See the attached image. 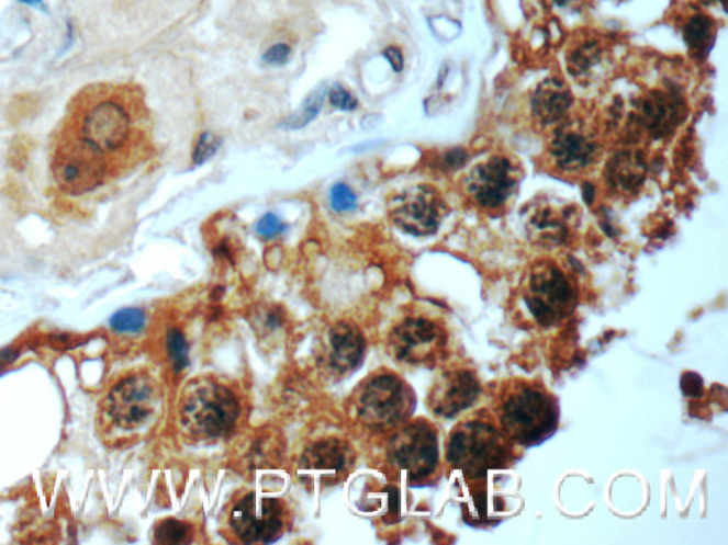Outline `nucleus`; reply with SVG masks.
Wrapping results in <instances>:
<instances>
[{
    "label": "nucleus",
    "mask_w": 728,
    "mask_h": 545,
    "mask_svg": "<svg viewBox=\"0 0 728 545\" xmlns=\"http://www.w3.org/2000/svg\"><path fill=\"white\" fill-rule=\"evenodd\" d=\"M520 449L501 431L490 409H480L451 429L446 442V463L467 484H484L490 473L513 466Z\"/></svg>",
    "instance_id": "obj_1"
},
{
    "label": "nucleus",
    "mask_w": 728,
    "mask_h": 545,
    "mask_svg": "<svg viewBox=\"0 0 728 545\" xmlns=\"http://www.w3.org/2000/svg\"><path fill=\"white\" fill-rule=\"evenodd\" d=\"M490 412L519 447L538 446L556 435L561 417L558 398L541 381L519 376L500 384Z\"/></svg>",
    "instance_id": "obj_2"
},
{
    "label": "nucleus",
    "mask_w": 728,
    "mask_h": 545,
    "mask_svg": "<svg viewBox=\"0 0 728 545\" xmlns=\"http://www.w3.org/2000/svg\"><path fill=\"white\" fill-rule=\"evenodd\" d=\"M163 400V385L152 371L139 368L124 375L101 400V438L117 443L147 432L160 417Z\"/></svg>",
    "instance_id": "obj_3"
},
{
    "label": "nucleus",
    "mask_w": 728,
    "mask_h": 545,
    "mask_svg": "<svg viewBox=\"0 0 728 545\" xmlns=\"http://www.w3.org/2000/svg\"><path fill=\"white\" fill-rule=\"evenodd\" d=\"M525 315L535 326L562 325L580 304L575 277L552 259L537 260L525 274L519 292Z\"/></svg>",
    "instance_id": "obj_4"
},
{
    "label": "nucleus",
    "mask_w": 728,
    "mask_h": 545,
    "mask_svg": "<svg viewBox=\"0 0 728 545\" xmlns=\"http://www.w3.org/2000/svg\"><path fill=\"white\" fill-rule=\"evenodd\" d=\"M178 412L188 435L212 441L234 432L240 417V404L228 385L211 376H201L186 385Z\"/></svg>",
    "instance_id": "obj_5"
},
{
    "label": "nucleus",
    "mask_w": 728,
    "mask_h": 545,
    "mask_svg": "<svg viewBox=\"0 0 728 545\" xmlns=\"http://www.w3.org/2000/svg\"><path fill=\"white\" fill-rule=\"evenodd\" d=\"M416 394L402 376L380 370L361 381L351 397V408L363 427L376 432H394L412 419Z\"/></svg>",
    "instance_id": "obj_6"
},
{
    "label": "nucleus",
    "mask_w": 728,
    "mask_h": 545,
    "mask_svg": "<svg viewBox=\"0 0 728 545\" xmlns=\"http://www.w3.org/2000/svg\"><path fill=\"white\" fill-rule=\"evenodd\" d=\"M389 466L410 486H428L440 479V435L426 418L408 419L395 429L385 447Z\"/></svg>",
    "instance_id": "obj_7"
},
{
    "label": "nucleus",
    "mask_w": 728,
    "mask_h": 545,
    "mask_svg": "<svg viewBox=\"0 0 728 545\" xmlns=\"http://www.w3.org/2000/svg\"><path fill=\"white\" fill-rule=\"evenodd\" d=\"M448 330L440 317L410 313L389 331L388 351L393 360L410 366H436L446 359Z\"/></svg>",
    "instance_id": "obj_8"
},
{
    "label": "nucleus",
    "mask_w": 728,
    "mask_h": 545,
    "mask_svg": "<svg viewBox=\"0 0 728 545\" xmlns=\"http://www.w3.org/2000/svg\"><path fill=\"white\" fill-rule=\"evenodd\" d=\"M228 527L239 543L271 544L287 527V509L281 500L249 491L231 510Z\"/></svg>",
    "instance_id": "obj_9"
},
{
    "label": "nucleus",
    "mask_w": 728,
    "mask_h": 545,
    "mask_svg": "<svg viewBox=\"0 0 728 545\" xmlns=\"http://www.w3.org/2000/svg\"><path fill=\"white\" fill-rule=\"evenodd\" d=\"M479 375L464 364L446 366L428 390L426 404L437 418L452 419L474 408L481 397Z\"/></svg>",
    "instance_id": "obj_10"
},
{
    "label": "nucleus",
    "mask_w": 728,
    "mask_h": 545,
    "mask_svg": "<svg viewBox=\"0 0 728 545\" xmlns=\"http://www.w3.org/2000/svg\"><path fill=\"white\" fill-rule=\"evenodd\" d=\"M130 115L123 105L112 100L93 105L81 122V135L87 147L96 152H113L124 146L130 137Z\"/></svg>",
    "instance_id": "obj_11"
},
{
    "label": "nucleus",
    "mask_w": 728,
    "mask_h": 545,
    "mask_svg": "<svg viewBox=\"0 0 728 545\" xmlns=\"http://www.w3.org/2000/svg\"><path fill=\"white\" fill-rule=\"evenodd\" d=\"M443 218H445V202L428 186H417L416 190L399 197L392 211L394 224L413 236L436 234Z\"/></svg>",
    "instance_id": "obj_12"
},
{
    "label": "nucleus",
    "mask_w": 728,
    "mask_h": 545,
    "mask_svg": "<svg viewBox=\"0 0 728 545\" xmlns=\"http://www.w3.org/2000/svg\"><path fill=\"white\" fill-rule=\"evenodd\" d=\"M517 186L509 159L494 157L477 166L467 180V191L477 205L485 209L503 206Z\"/></svg>",
    "instance_id": "obj_13"
},
{
    "label": "nucleus",
    "mask_w": 728,
    "mask_h": 545,
    "mask_svg": "<svg viewBox=\"0 0 728 545\" xmlns=\"http://www.w3.org/2000/svg\"><path fill=\"white\" fill-rule=\"evenodd\" d=\"M55 180L63 192L83 195L103 182L104 163L94 149L79 148L63 151L55 159Z\"/></svg>",
    "instance_id": "obj_14"
},
{
    "label": "nucleus",
    "mask_w": 728,
    "mask_h": 545,
    "mask_svg": "<svg viewBox=\"0 0 728 545\" xmlns=\"http://www.w3.org/2000/svg\"><path fill=\"white\" fill-rule=\"evenodd\" d=\"M366 339L363 332L351 322L339 321L327 328L322 342L321 360L336 375L355 373L363 363Z\"/></svg>",
    "instance_id": "obj_15"
},
{
    "label": "nucleus",
    "mask_w": 728,
    "mask_h": 545,
    "mask_svg": "<svg viewBox=\"0 0 728 545\" xmlns=\"http://www.w3.org/2000/svg\"><path fill=\"white\" fill-rule=\"evenodd\" d=\"M354 462L355 452L349 443L337 438H326L305 449L299 469L309 477L336 481L349 473Z\"/></svg>",
    "instance_id": "obj_16"
},
{
    "label": "nucleus",
    "mask_w": 728,
    "mask_h": 545,
    "mask_svg": "<svg viewBox=\"0 0 728 545\" xmlns=\"http://www.w3.org/2000/svg\"><path fill=\"white\" fill-rule=\"evenodd\" d=\"M686 118L683 95L674 89L652 91L640 101L638 123L653 138H664Z\"/></svg>",
    "instance_id": "obj_17"
},
{
    "label": "nucleus",
    "mask_w": 728,
    "mask_h": 545,
    "mask_svg": "<svg viewBox=\"0 0 728 545\" xmlns=\"http://www.w3.org/2000/svg\"><path fill=\"white\" fill-rule=\"evenodd\" d=\"M553 161L565 171H580L591 166L596 156V146L590 137L578 129L561 128L551 146Z\"/></svg>",
    "instance_id": "obj_18"
},
{
    "label": "nucleus",
    "mask_w": 728,
    "mask_h": 545,
    "mask_svg": "<svg viewBox=\"0 0 728 545\" xmlns=\"http://www.w3.org/2000/svg\"><path fill=\"white\" fill-rule=\"evenodd\" d=\"M572 104L571 90L561 80H544L535 90L533 113L542 124L561 122Z\"/></svg>",
    "instance_id": "obj_19"
},
{
    "label": "nucleus",
    "mask_w": 728,
    "mask_h": 545,
    "mask_svg": "<svg viewBox=\"0 0 728 545\" xmlns=\"http://www.w3.org/2000/svg\"><path fill=\"white\" fill-rule=\"evenodd\" d=\"M646 166L639 152H620L611 159L606 178L609 185L621 194H634L643 185Z\"/></svg>",
    "instance_id": "obj_20"
},
{
    "label": "nucleus",
    "mask_w": 728,
    "mask_h": 545,
    "mask_svg": "<svg viewBox=\"0 0 728 545\" xmlns=\"http://www.w3.org/2000/svg\"><path fill=\"white\" fill-rule=\"evenodd\" d=\"M684 41L694 55L706 56L716 41L715 22L706 14L697 13L684 25Z\"/></svg>",
    "instance_id": "obj_21"
},
{
    "label": "nucleus",
    "mask_w": 728,
    "mask_h": 545,
    "mask_svg": "<svg viewBox=\"0 0 728 545\" xmlns=\"http://www.w3.org/2000/svg\"><path fill=\"white\" fill-rule=\"evenodd\" d=\"M528 229L535 240L545 245L562 242L567 234V226L562 218H559V215L548 206L535 212Z\"/></svg>",
    "instance_id": "obj_22"
},
{
    "label": "nucleus",
    "mask_w": 728,
    "mask_h": 545,
    "mask_svg": "<svg viewBox=\"0 0 728 545\" xmlns=\"http://www.w3.org/2000/svg\"><path fill=\"white\" fill-rule=\"evenodd\" d=\"M192 527L186 521L167 519L154 530V542L157 544H187L192 542Z\"/></svg>",
    "instance_id": "obj_23"
},
{
    "label": "nucleus",
    "mask_w": 728,
    "mask_h": 545,
    "mask_svg": "<svg viewBox=\"0 0 728 545\" xmlns=\"http://www.w3.org/2000/svg\"><path fill=\"white\" fill-rule=\"evenodd\" d=\"M323 101H325V89L321 87V89L309 94V98L303 101L302 107L283 123V127L288 129H301L306 127V125L312 123L313 120L317 117V114L321 113Z\"/></svg>",
    "instance_id": "obj_24"
},
{
    "label": "nucleus",
    "mask_w": 728,
    "mask_h": 545,
    "mask_svg": "<svg viewBox=\"0 0 728 545\" xmlns=\"http://www.w3.org/2000/svg\"><path fill=\"white\" fill-rule=\"evenodd\" d=\"M601 47L596 43H582L568 56L569 71L575 77L585 76L601 60Z\"/></svg>",
    "instance_id": "obj_25"
},
{
    "label": "nucleus",
    "mask_w": 728,
    "mask_h": 545,
    "mask_svg": "<svg viewBox=\"0 0 728 545\" xmlns=\"http://www.w3.org/2000/svg\"><path fill=\"white\" fill-rule=\"evenodd\" d=\"M146 322V313L139 308H124V310L115 313L110 325L113 330L123 332V334H136V332L143 331Z\"/></svg>",
    "instance_id": "obj_26"
},
{
    "label": "nucleus",
    "mask_w": 728,
    "mask_h": 545,
    "mask_svg": "<svg viewBox=\"0 0 728 545\" xmlns=\"http://www.w3.org/2000/svg\"><path fill=\"white\" fill-rule=\"evenodd\" d=\"M188 350L190 347H188L186 336L177 328H171L167 334V351L176 373H181L190 364Z\"/></svg>",
    "instance_id": "obj_27"
},
{
    "label": "nucleus",
    "mask_w": 728,
    "mask_h": 545,
    "mask_svg": "<svg viewBox=\"0 0 728 545\" xmlns=\"http://www.w3.org/2000/svg\"><path fill=\"white\" fill-rule=\"evenodd\" d=\"M221 146H223V139L219 135L212 133L201 134V137L198 138L194 154H192V159H194L197 166H202V163L210 161L219 152Z\"/></svg>",
    "instance_id": "obj_28"
},
{
    "label": "nucleus",
    "mask_w": 728,
    "mask_h": 545,
    "mask_svg": "<svg viewBox=\"0 0 728 545\" xmlns=\"http://www.w3.org/2000/svg\"><path fill=\"white\" fill-rule=\"evenodd\" d=\"M356 195L346 183H336L331 191V204L336 212H350L356 207Z\"/></svg>",
    "instance_id": "obj_29"
},
{
    "label": "nucleus",
    "mask_w": 728,
    "mask_h": 545,
    "mask_svg": "<svg viewBox=\"0 0 728 545\" xmlns=\"http://www.w3.org/2000/svg\"><path fill=\"white\" fill-rule=\"evenodd\" d=\"M29 152H31V141L27 138L21 137L14 139L11 148H9V166L16 171L25 170L29 161Z\"/></svg>",
    "instance_id": "obj_30"
},
{
    "label": "nucleus",
    "mask_w": 728,
    "mask_h": 545,
    "mask_svg": "<svg viewBox=\"0 0 728 545\" xmlns=\"http://www.w3.org/2000/svg\"><path fill=\"white\" fill-rule=\"evenodd\" d=\"M37 99L35 95L22 94L18 95L16 99L12 101L11 104V118L13 123L22 122L32 117L37 110Z\"/></svg>",
    "instance_id": "obj_31"
},
{
    "label": "nucleus",
    "mask_w": 728,
    "mask_h": 545,
    "mask_svg": "<svg viewBox=\"0 0 728 545\" xmlns=\"http://www.w3.org/2000/svg\"><path fill=\"white\" fill-rule=\"evenodd\" d=\"M284 229H287V225H283L281 219H279L278 216L273 214L265 215L257 225L258 235L267 239H271L275 238V236L281 235Z\"/></svg>",
    "instance_id": "obj_32"
},
{
    "label": "nucleus",
    "mask_w": 728,
    "mask_h": 545,
    "mask_svg": "<svg viewBox=\"0 0 728 545\" xmlns=\"http://www.w3.org/2000/svg\"><path fill=\"white\" fill-rule=\"evenodd\" d=\"M329 101L334 107L344 111H354L358 107V100L340 86H336L329 91Z\"/></svg>",
    "instance_id": "obj_33"
},
{
    "label": "nucleus",
    "mask_w": 728,
    "mask_h": 545,
    "mask_svg": "<svg viewBox=\"0 0 728 545\" xmlns=\"http://www.w3.org/2000/svg\"><path fill=\"white\" fill-rule=\"evenodd\" d=\"M291 53L287 43H278L265 52L264 61L269 66H283L291 59Z\"/></svg>",
    "instance_id": "obj_34"
},
{
    "label": "nucleus",
    "mask_w": 728,
    "mask_h": 545,
    "mask_svg": "<svg viewBox=\"0 0 728 545\" xmlns=\"http://www.w3.org/2000/svg\"><path fill=\"white\" fill-rule=\"evenodd\" d=\"M467 159H469V154L464 149H450L440 158V168L445 171H457L466 166Z\"/></svg>",
    "instance_id": "obj_35"
},
{
    "label": "nucleus",
    "mask_w": 728,
    "mask_h": 545,
    "mask_svg": "<svg viewBox=\"0 0 728 545\" xmlns=\"http://www.w3.org/2000/svg\"><path fill=\"white\" fill-rule=\"evenodd\" d=\"M680 385H682L683 394L686 397L698 398L704 393L702 376L696 373H684L682 379H680Z\"/></svg>",
    "instance_id": "obj_36"
},
{
    "label": "nucleus",
    "mask_w": 728,
    "mask_h": 545,
    "mask_svg": "<svg viewBox=\"0 0 728 545\" xmlns=\"http://www.w3.org/2000/svg\"><path fill=\"white\" fill-rule=\"evenodd\" d=\"M384 57L390 61V65H392L394 71H400L403 70L404 67V59L402 52L397 49V47H388V49L384 50Z\"/></svg>",
    "instance_id": "obj_37"
},
{
    "label": "nucleus",
    "mask_w": 728,
    "mask_h": 545,
    "mask_svg": "<svg viewBox=\"0 0 728 545\" xmlns=\"http://www.w3.org/2000/svg\"><path fill=\"white\" fill-rule=\"evenodd\" d=\"M593 194H595V190H593L591 183H585V185H583V197H585L586 204H592Z\"/></svg>",
    "instance_id": "obj_38"
},
{
    "label": "nucleus",
    "mask_w": 728,
    "mask_h": 545,
    "mask_svg": "<svg viewBox=\"0 0 728 545\" xmlns=\"http://www.w3.org/2000/svg\"><path fill=\"white\" fill-rule=\"evenodd\" d=\"M559 8H573L583 2V0H553Z\"/></svg>",
    "instance_id": "obj_39"
},
{
    "label": "nucleus",
    "mask_w": 728,
    "mask_h": 545,
    "mask_svg": "<svg viewBox=\"0 0 728 545\" xmlns=\"http://www.w3.org/2000/svg\"><path fill=\"white\" fill-rule=\"evenodd\" d=\"M703 2H706V3L721 2V3H723V7H725V0H703Z\"/></svg>",
    "instance_id": "obj_40"
}]
</instances>
